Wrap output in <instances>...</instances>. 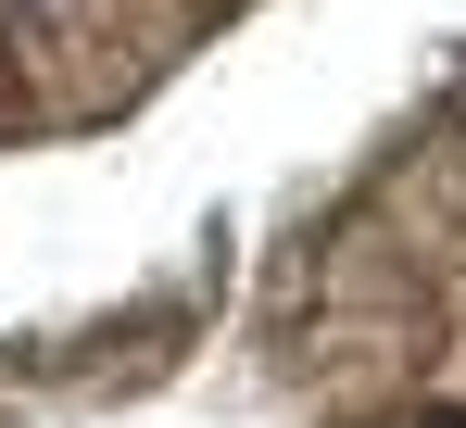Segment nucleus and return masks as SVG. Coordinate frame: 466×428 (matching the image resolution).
Wrapping results in <instances>:
<instances>
[{"mask_svg": "<svg viewBox=\"0 0 466 428\" xmlns=\"http://www.w3.org/2000/svg\"><path fill=\"white\" fill-rule=\"evenodd\" d=\"M416 428H466V416H454V403H441V416H416Z\"/></svg>", "mask_w": 466, "mask_h": 428, "instance_id": "f257e3e1", "label": "nucleus"}]
</instances>
